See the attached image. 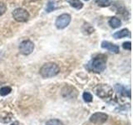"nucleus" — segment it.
I'll return each mask as SVG.
<instances>
[{
	"mask_svg": "<svg viewBox=\"0 0 133 125\" xmlns=\"http://www.w3.org/2000/svg\"><path fill=\"white\" fill-rule=\"evenodd\" d=\"M40 74L43 78H52L56 76L60 72L59 66L57 64L54 63H48L43 65V67L40 68Z\"/></svg>",
	"mask_w": 133,
	"mask_h": 125,
	"instance_id": "1",
	"label": "nucleus"
},
{
	"mask_svg": "<svg viewBox=\"0 0 133 125\" xmlns=\"http://www.w3.org/2000/svg\"><path fill=\"white\" fill-rule=\"evenodd\" d=\"M107 67V57L103 54L96 56L90 63V69L95 73H102Z\"/></svg>",
	"mask_w": 133,
	"mask_h": 125,
	"instance_id": "2",
	"label": "nucleus"
},
{
	"mask_svg": "<svg viewBox=\"0 0 133 125\" xmlns=\"http://www.w3.org/2000/svg\"><path fill=\"white\" fill-rule=\"evenodd\" d=\"M93 93L101 98H107L112 95L113 89L107 84H98L93 88Z\"/></svg>",
	"mask_w": 133,
	"mask_h": 125,
	"instance_id": "3",
	"label": "nucleus"
},
{
	"mask_svg": "<svg viewBox=\"0 0 133 125\" xmlns=\"http://www.w3.org/2000/svg\"><path fill=\"white\" fill-rule=\"evenodd\" d=\"M12 17L17 22L24 23L27 22L29 18V12L24 8H18L14 9L12 12Z\"/></svg>",
	"mask_w": 133,
	"mask_h": 125,
	"instance_id": "4",
	"label": "nucleus"
},
{
	"mask_svg": "<svg viewBox=\"0 0 133 125\" xmlns=\"http://www.w3.org/2000/svg\"><path fill=\"white\" fill-rule=\"evenodd\" d=\"M61 94L64 98L66 99H74L77 97L78 92L73 86L66 85L62 89Z\"/></svg>",
	"mask_w": 133,
	"mask_h": 125,
	"instance_id": "5",
	"label": "nucleus"
},
{
	"mask_svg": "<svg viewBox=\"0 0 133 125\" xmlns=\"http://www.w3.org/2000/svg\"><path fill=\"white\" fill-rule=\"evenodd\" d=\"M71 22V16L68 14H63L57 17L55 25L58 29H63L69 25Z\"/></svg>",
	"mask_w": 133,
	"mask_h": 125,
	"instance_id": "6",
	"label": "nucleus"
},
{
	"mask_svg": "<svg viewBox=\"0 0 133 125\" xmlns=\"http://www.w3.org/2000/svg\"><path fill=\"white\" fill-rule=\"evenodd\" d=\"M19 52L23 55H29L33 52L34 44L30 40H24L19 45Z\"/></svg>",
	"mask_w": 133,
	"mask_h": 125,
	"instance_id": "7",
	"label": "nucleus"
},
{
	"mask_svg": "<svg viewBox=\"0 0 133 125\" xmlns=\"http://www.w3.org/2000/svg\"><path fill=\"white\" fill-rule=\"evenodd\" d=\"M108 118V116L104 113H96L90 118V121L95 124H101L105 123Z\"/></svg>",
	"mask_w": 133,
	"mask_h": 125,
	"instance_id": "8",
	"label": "nucleus"
},
{
	"mask_svg": "<svg viewBox=\"0 0 133 125\" xmlns=\"http://www.w3.org/2000/svg\"><path fill=\"white\" fill-rule=\"evenodd\" d=\"M102 48L109 50L110 52L114 53H119V47L117 45L113 44L107 41H103L102 43Z\"/></svg>",
	"mask_w": 133,
	"mask_h": 125,
	"instance_id": "9",
	"label": "nucleus"
},
{
	"mask_svg": "<svg viewBox=\"0 0 133 125\" xmlns=\"http://www.w3.org/2000/svg\"><path fill=\"white\" fill-rule=\"evenodd\" d=\"M130 34H131L130 31H129L127 28H123V29H122V30L115 33L113 34V37L115 38V39H122V38L130 36Z\"/></svg>",
	"mask_w": 133,
	"mask_h": 125,
	"instance_id": "10",
	"label": "nucleus"
},
{
	"mask_svg": "<svg viewBox=\"0 0 133 125\" xmlns=\"http://www.w3.org/2000/svg\"><path fill=\"white\" fill-rule=\"evenodd\" d=\"M115 89H116V90L120 94H122L123 96H126V97L131 98V92H130V90H127L125 87H123L122 85H119V84H116L115 86Z\"/></svg>",
	"mask_w": 133,
	"mask_h": 125,
	"instance_id": "11",
	"label": "nucleus"
},
{
	"mask_svg": "<svg viewBox=\"0 0 133 125\" xmlns=\"http://www.w3.org/2000/svg\"><path fill=\"white\" fill-rule=\"evenodd\" d=\"M109 25L113 28H117L122 25V21L120 18H116V17H112L109 20Z\"/></svg>",
	"mask_w": 133,
	"mask_h": 125,
	"instance_id": "12",
	"label": "nucleus"
},
{
	"mask_svg": "<svg viewBox=\"0 0 133 125\" xmlns=\"http://www.w3.org/2000/svg\"><path fill=\"white\" fill-rule=\"evenodd\" d=\"M82 30L83 32V33L84 34H87V35H88V34H91V33H92L94 32V28L91 26V25L90 23H84L83 24V26L82 28Z\"/></svg>",
	"mask_w": 133,
	"mask_h": 125,
	"instance_id": "13",
	"label": "nucleus"
},
{
	"mask_svg": "<svg viewBox=\"0 0 133 125\" xmlns=\"http://www.w3.org/2000/svg\"><path fill=\"white\" fill-rule=\"evenodd\" d=\"M68 3L70 5L75 8L76 9H81L83 7V3L80 1V0H68Z\"/></svg>",
	"mask_w": 133,
	"mask_h": 125,
	"instance_id": "14",
	"label": "nucleus"
},
{
	"mask_svg": "<svg viewBox=\"0 0 133 125\" xmlns=\"http://www.w3.org/2000/svg\"><path fill=\"white\" fill-rule=\"evenodd\" d=\"M96 3L100 7H109L112 3V0H96Z\"/></svg>",
	"mask_w": 133,
	"mask_h": 125,
	"instance_id": "15",
	"label": "nucleus"
},
{
	"mask_svg": "<svg viewBox=\"0 0 133 125\" xmlns=\"http://www.w3.org/2000/svg\"><path fill=\"white\" fill-rule=\"evenodd\" d=\"M12 91V89L10 87H3L2 89H0V95L1 96H6L9 94Z\"/></svg>",
	"mask_w": 133,
	"mask_h": 125,
	"instance_id": "16",
	"label": "nucleus"
},
{
	"mask_svg": "<svg viewBox=\"0 0 133 125\" xmlns=\"http://www.w3.org/2000/svg\"><path fill=\"white\" fill-rule=\"evenodd\" d=\"M54 9H55V3L52 0H50V1L47 4V8H46V11L48 12H52Z\"/></svg>",
	"mask_w": 133,
	"mask_h": 125,
	"instance_id": "17",
	"label": "nucleus"
},
{
	"mask_svg": "<svg viewBox=\"0 0 133 125\" xmlns=\"http://www.w3.org/2000/svg\"><path fill=\"white\" fill-rule=\"evenodd\" d=\"M82 98L87 103H90L92 101V96H91V94L90 93H87V92H85V93H83Z\"/></svg>",
	"mask_w": 133,
	"mask_h": 125,
	"instance_id": "18",
	"label": "nucleus"
},
{
	"mask_svg": "<svg viewBox=\"0 0 133 125\" xmlns=\"http://www.w3.org/2000/svg\"><path fill=\"white\" fill-rule=\"evenodd\" d=\"M46 125H63V123L58 119H51L46 123Z\"/></svg>",
	"mask_w": 133,
	"mask_h": 125,
	"instance_id": "19",
	"label": "nucleus"
},
{
	"mask_svg": "<svg viewBox=\"0 0 133 125\" xmlns=\"http://www.w3.org/2000/svg\"><path fill=\"white\" fill-rule=\"evenodd\" d=\"M7 11V6L3 2H0V16L3 15Z\"/></svg>",
	"mask_w": 133,
	"mask_h": 125,
	"instance_id": "20",
	"label": "nucleus"
},
{
	"mask_svg": "<svg viewBox=\"0 0 133 125\" xmlns=\"http://www.w3.org/2000/svg\"><path fill=\"white\" fill-rule=\"evenodd\" d=\"M122 48L127 50H131V43L130 41L125 42V43H123V44H122Z\"/></svg>",
	"mask_w": 133,
	"mask_h": 125,
	"instance_id": "21",
	"label": "nucleus"
},
{
	"mask_svg": "<svg viewBox=\"0 0 133 125\" xmlns=\"http://www.w3.org/2000/svg\"><path fill=\"white\" fill-rule=\"evenodd\" d=\"M10 125H18V122H14V123H12L10 124Z\"/></svg>",
	"mask_w": 133,
	"mask_h": 125,
	"instance_id": "22",
	"label": "nucleus"
},
{
	"mask_svg": "<svg viewBox=\"0 0 133 125\" xmlns=\"http://www.w3.org/2000/svg\"><path fill=\"white\" fill-rule=\"evenodd\" d=\"M32 1H38V0H32Z\"/></svg>",
	"mask_w": 133,
	"mask_h": 125,
	"instance_id": "23",
	"label": "nucleus"
},
{
	"mask_svg": "<svg viewBox=\"0 0 133 125\" xmlns=\"http://www.w3.org/2000/svg\"><path fill=\"white\" fill-rule=\"evenodd\" d=\"M85 1H88V0H85Z\"/></svg>",
	"mask_w": 133,
	"mask_h": 125,
	"instance_id": "24",
	"label": "nucleus"
}]
</instances>
